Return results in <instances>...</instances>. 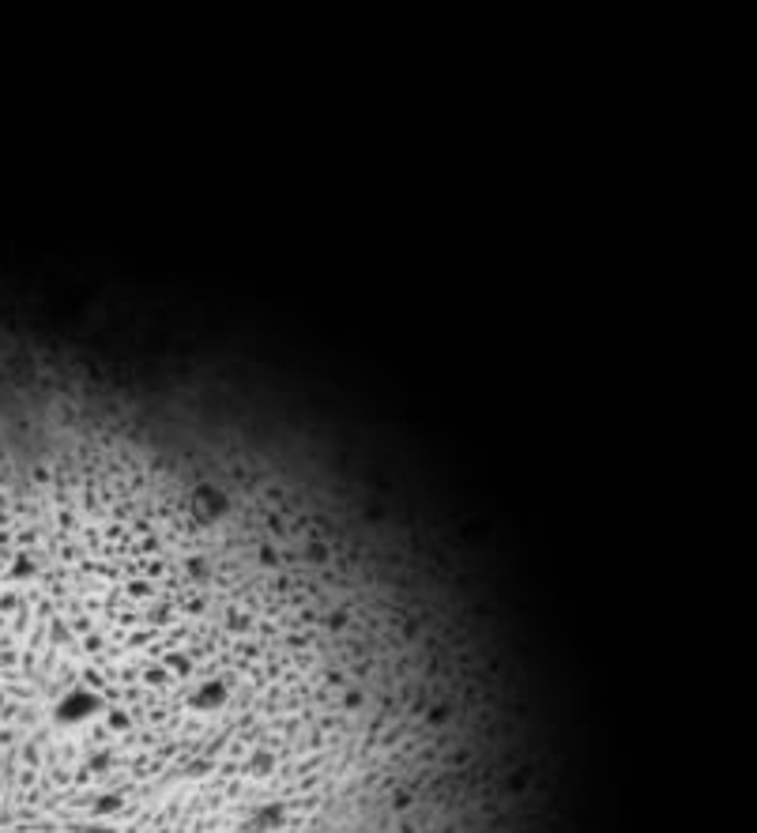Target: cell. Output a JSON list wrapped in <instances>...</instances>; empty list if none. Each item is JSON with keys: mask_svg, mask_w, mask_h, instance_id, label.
Masks as SVG:
<instances>
[{"mask_svg": "<svg viewBox=\"0 0 757 833\" xmlns=\"http://www.w3.org/2000/svg\"><path fill=\"white\" fill-rule=\"evenodd\" d=\"M98 713H102V698H98V690L87 687V682H76V687L61 690V694L53 698L50 724H53V728L76 732V728H87V724H95Z\"/></svg>", "mask_w": 757, "mask_h": 833, "instance_id": "6da1fadb", "label": "cell"}]
</instances>
